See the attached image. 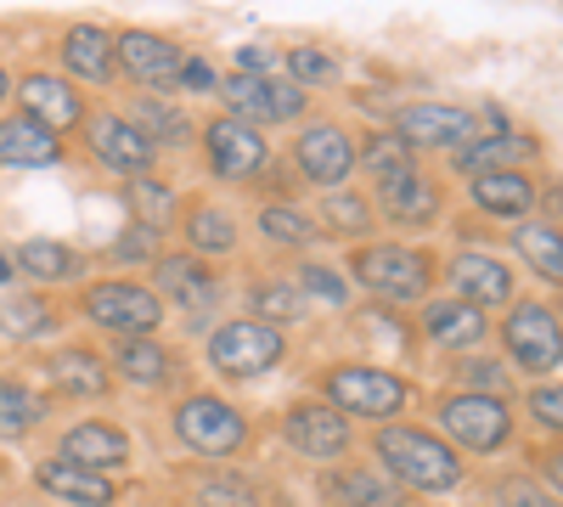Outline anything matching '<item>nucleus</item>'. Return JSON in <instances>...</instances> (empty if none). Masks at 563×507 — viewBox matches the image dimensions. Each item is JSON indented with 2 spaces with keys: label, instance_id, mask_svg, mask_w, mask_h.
<instances>
[{
  "label": "nucleus",
  "instance_id": "nucleus-32",
  "mask_svg": "<svg viewBox=\"0 0 563 507\" xmlns=\"http://www.w3.org/2000/svg\"><path fill=\"white\" fill-rule=\"evenodd\" d=\"M108 366H113V378H124L135 389H169L180 373V355L158 339H119Z\"/></svg>",
  "mask_w": 563,
  "mask_h": 507
},
{
  "label": "nucleus",
  "instance_id": "nucleus-10",
  "mask_svg": "<svg viewBox=\"0 0 563 507\" xmlns=\"http://www.w3.org/2000/svg\"><path fill=\"white\" fill-rule=\"evenodd\" d=\"M389 135L406 153H462L479 142V119L462 102H400L389 113Z\"/></svg>",
  "mask_w": 563,
  "mask_h": 507
},
{
  "label": "nucleus",
  "instance_id": "nucleus-12",
  "mask_svg": "<svg viewBox=\"0 0 563 507\" xmlns=\"http://www.w3.org/2000/svg\"><path fill=\"white\" fill-rule=\"evenodd\" d=\"M282 440H288L294 456H305V463H316V469H339L355 451V429L321 395H305V400H294L288 411H282Z\"/></svg>",
  "mask_w": 563,
  "mask_h": 507
},
{
  "label": "nucleus",
  "instance_id": "nucleus-26",
  "mask_svg": "<svg viewBox=\"0 0 563 507\" xmlns=\"http://www.w3.org/2000/svg\"><path fill=\"white\" fill-rule=\"evenodd\" d=\"M12 271L23 276V283H34V288H74V283H85L90 260H85L74 243H57V238H29V243H18V249H12Z\"/></svg>",
  "mask_w": 563,
  "mask_h": 507
},
{
  "label": "nucleus",
  "instance_id": "nucleus-15",
  "mask_svg": "<svg viewBox=\"0 0 563 507\" xmlns=\"http://www.w3.org/2000/svg\"><path fill=\"white\" fill-rule=\"evenodd\" d=\"M294 169H299L305 187H321V192L350 187V175H355V135L339 119L305 124L299 142H294Z\"/></svg>",
  "mask_w": 563,
  "mask_h": 507
},
{
  "label": "nucleus",
  "instance_id": "nucleus-42",
  "mask_svg": "<svg viewBox=\"0 0 563 507\" xmlns=\"http://www.w3.org/2000/svg\"><path fill=\"white\" fill-rule=\"evenodd\" d=\"M282 79L288 85H299L305 97L310 90H327V85H339V63H333V52H321V45H294V52H282Z\"/></svg>",
  "mask_w": 563,
  "mask_h": 507
},
{
  "label": "nucleus",
  "instance_id": "nucleus-40",
  "mask_svg": "<svg viewBox=\"0 0 563 507\" xmlns=\"http://www.w3.org/2000/svg\"><path fill=\"white\" fill-rule=\"evenodd\" d=\"M40 423H45V400L18 378H0V445L29 440Z\"/></svg>",
  "mask_w": 563,
  "mask_h": 507
},
{
  "label": "nucleus",
  "instance_id": "nucleus-13",
  "mask_svg": "<svg viewBox=\"0 0 563 507\" xmlns=\"http://www.w3.org/2000/svg\"><path fill=\"white\" fill-rule=\"evenodd\" d=\"M198 142H203V164L214 180H225V187H254V180L271 169V142L243 124V119H225L214 113L203 130H198Z\"/></svg>",
  "mask_w": 563,
  "mask_h": 507
},
{
  "label": "nucleus",
  "instance_id": "nucleus-30",
  "mask_svg": "<svg viewBox=\"0 0 563 507\" xmlns=\"http://www.w3.org/2000/svg\"><path fill=\"white\" fill-rule=\"evenodd\" d=\"M541 153V142L536 135H525V130H490V135H479V142H467L462 153H451V164H456V175H496V169H525L530 158Z\"/></svg>",
  "mask_w": 563,
  "mask_h": 507
},
{
  "label": "nucleus",
  "instance_id": "nucleus-44",
  "mask_svg": "<svg viewBox=\"0 0 563 507\" xmlns=\"http://www.w3.org/2000/svg\"><path fill=\"white\" fill-rule=\"evenodd\" d=\"M525 418H530L547 440H558V429H563V389H558V378H541V384L525 389Z\"/></svg>",
  "mask_w": 563,
  "mask_h": 507
},
{
  "label": "nucleus",
  "instance_id": "nucleus-31",
  "mask_svg": "<svg viewBox=\"0 0 563 507\" xmlns=\"http://www.w3.org/2000/svg\"><path fill=\"white\" fill-rule=\"evenodd\" d=\"M321 232L316 238H339V243H372L378 232V214H372V198L361 187H339V192H321L316 198V214H310Z\"/></svg>",
  "mask_w": 563,
  "mask_h": 507
},
{
  "label": "nucleus",
  "instance_id": "nucleus-34",
  "mask_svg": "<svg viewBox=\"0 0 563 507\" xmlns=\"http://www.w3.org/2000/svg\"><path fill=\"white\" fill-rule=\"evenodd\" d=\"M507 238H512L519 260L541 276L547 288H558V283H563V238H558V225H552V220H519Z\"/></svg>",
  "mask_w": 563,
  "mask_h": 507
},
{
  "label": "nucleus",
  "instance_id": "nucleus-6",
  "mask_svg": "<svg viewBox=\"0 0 563 507\" xmlns=\"http://www.w3.org/2000/svg\"><path fill=\"white\" fill-rule=\"evenodd\" d=\"M203 361H209L214 378L249 384V378H265L288 361V333L265 328V321H254V316H225L203 333Z\"/></svg>",
  "mask_w": 563,
  "mask_h": 507
},
{
  "label": "nucleus",
  "instance_id": "nucleus-38",
  "mask_svg": "<svg viewBox=\"0 0 563 507\" xmlns=\"http://www.w3.org/2000/svg\"><path fill=\"white\" fill-rule=\"evenodd\" d=\"M355 169H366L372 187H389V180H400V175L417 169V153H406L389 130H366L361 142H355Z\"/></svg>",
  "mask_w": 563,
  "mask_h": 507
},
{
  "label": "nucleus",
  "instance_id": "nucleus-43",
  "mask_svg": "<svg viewBox=\"0 0 563 507\" xmlns=\"http://www.w3.org/2000/svg\"><path fill=\"white\" fill-rule=\"evenodd\" d=\"M254 502H260V491L243 474H209L192 485V502L186 507H254Z\"/></svg>",
  "mask_w": 563,
  "mask_h": 507
},
{
  "label": "nucleus",
  "instance_id": "nucleus-33",
  "mask_svg": "<svg viewBox=\"0 0 563 507\" xmlns=\"http://www.w3.org/2000/svg\"><path fill=\"white\" fill-rule=\"evenodd\" d=\"M124 203H130L135 225H147V232H158V238L180 220V187H169L164 175H135V180H124Z\"/></svg>",
  "mask_w": 563,
  "mask_h": 507
},
{
  "label": "nucleus",
  "instance_id": "nucleus-24",
  "mask_svg": "<svg viewBox=\"0 0 563 507\" xmlns=\"http://www.w3.org/2000/svg\"><path fill=\"white\" fill-rule=\"evenodd\" d=\"M57 63H63V79L68 85H113L119 68H113V29L102 23H68L63 40H57Z\"/></svg>",
  "mask_w": 563,
  "mask_h": 507
},
{
  "label": "nucleus",
  "instance_id": "nucleus-1",
  "mask_svg": "<svg viewBox=\"0 0 563 507\" xmlns=\"http://www.w3.org/2000/svg\"><path fill=\"white\" fill-rule=\"evenodd\" d=\"M372 456H378V474L400 485L406 496H451L467 480V456L451 451L434 429L406 423V418L372 434Z\"/></svg>",
  "mask_w": 563,
  "mask_h": 507
},
{
  "label": "nucleus",
  "instance_id": "nucleus-5",
  "mask_svg": "<svg viewBox=\"0 0 563 507\" xmlns=\"http://www.w3.org/2000/svg\"><path fill=\"white\" fill-rule=\"evenodd\" d=\"M434 434L451 451H474V456H496L519 434V411L507 395H474V389H445L434 400Z\"/></svg>",
  "mask_w": 563,
  "mask_h": 507
},
{
  "label": "nucleus",
  "instance_id": "nucleus-18",
  "mask_svg": "<svg viewBox=\"0 0 563 507\" xmlns=\"http://www.w3.org/2000/svg\"><path fill=\"white\" fill-rule=\"evenodd\" d=\"M12 102H18V113H29L52 135H68L90 119V102L79 97V85H68L63 74H45V68H29L12 79Z\"/></svg>",
  "mask_w": 563,
  "mask_h": 507
},
{
  "label": "nucleus",
  "instance_id": "nucleus-22",
  "mask_svg": "<svg viewBox=\"0 0 563 507\" xmlns=\"http://www.w3.org/2000/svg\"><path fill=\"white\" fill-rule=\"evenodd\" d=\"M417 333L429 339L434 350L462 355V350H479V344L490 339V321H485L474 305L451 299V294H429V299L417 305Z\"/></svg>",
  "mask_w": 563,
  "mask_h": 507
},
{
  "label": "nucleus",
  "instance_id": "nucleus-45",
  "mask_svg": "<svg viewBox=\"0 0 563 507\" xmlns=\"http://www.w3.org/2000/svg\"><path fill=\"white\" fill-rule=\"evenodd\" d=\"M456 389H474V395H507V366L490 361V355H462L451 366Z\"/></svg>",
  "mask_w": 563,
  "mask_h": 507
},
{
  "label": "nucleus",
  "instance_id": "nucleus-52",
  "mask_svg": "<svg viewBox=\"0 0 563 507\" xmlns=\"http://www.w3.org/2000/svg\"><path fill=\"white\" fill-rule=\"evenodd\" d=\"M175 507H186V502H175Z\"/></svg>",
  "mask_w": 563,
  "mask_h": 507
},
{
  "label": "nucleus",
  "instance_id": "nucleus-49",
  "mask_svg": "<svg viewBox=\"0 0 563 507\" xmlns=\"http://www.w3.org/2000/svg\"><path fill=\"white\" fill-rule=\"evenodd\" d=\"M238 74H243V79L282 74V52H265V45H243V52H238Z\"/></svg>",
  "mask_w": 563,
  "mask_h": 507
},
{
  "label": "nucleus",
  "instance_id": "nucleus-27",
  "mask_svg": "<svg viewBox=\"0 0 563 507\" xmlns=\"http://www.w3.org/2000/svg\"><path fill=\"white\" fill-rule=\"evenodd\" d=\"M34 485L52 496V502H63V507H119V480L90 474L79 463H63V456L34 463Z\"/></svg>",
  "mask_w": 563,
  "mask_h": 507
},
{
  "label": "nucleus",
  "instance_id": "nucleus-41",
  "mask_svg": "<svg viewBox=\"0 0 563 507\" xmlns=\"http://www.w3.org/2000/svg\"><path fill=\"white\" fill-rule=\"evenodd\" d=\"M288 283L299 288V299H305V305H321V310H344V305H350V294H355L333 265H316V260H299V271L288 276Z\"/></svg>",
  "mask_w": 563,
  "mask_h": 507
},
{
  "label": "nucleus",
  "instance_id": "nucleus-3",
  "mask_svg": "<svg viewBox=\"0 0 563 507\" xmlns=\"http://www.w3.org/2000/svg\"><path fill=\"white\" fill-rule=\"evenodd\" d=\"M344 283L372 294L389 310H406V305H422L434 294L440 260L429 249H417V243H378V238H372V243L350 249V276H344Z\"/></svg>",
  "mask_w": 563,
  "mask_h": 507
},
{
  "label": "nucleus",
  "instance_id": "nucleus-47",
  "mask_svg": "<svg viewBox=\"0 0 563 507\" xmlns=\"http://www.w3.org/2000/svg\"><path fill=\"white\" fill-rule=\"evenodd\" d=\"M496 502L501 507H558V491H541L530 480H501L496 485Z\"/></svg>",
  "mask_w": 563,
  "mask_h": 507
},
{
  "label": "nucleus",
  "instance_id": "nucleus-46",
  "mask_svg": "<svg viewBox=\"0 0 563 507\" xmlns=\"http://www.w3.org/2000/svg\"><path fill=\"white\" fill-rule=\"evenodd\" d=\"M158 254H164V238L147 232V225H124V232L108 243V260L113 265H153Z\"/></svg>",
  "mask_w": 563,
  "mask_h": 507
},
{
  "label": "nucleus",
  "instance_id": "nucleus-51",
  "mask_svg": "<svg viewBox=\"0 0 563 507\" xmlns=\"http://www.w3.org/2000/svg\"><path fill=\"white\" fill-rule=\"evenodd\" d=\"M7 283H18V271H12V254L0 249V288H7Z\"/></svg>",
  "mask_w": 563,
  "mask_h": 507
},
{
  "label": "nucleus",
  "instance_id": "nucleus-39",
  "mask_svg": "<svg viewBox=\"0 0 563 507\" xmlns=\"http://www.w3.org/2000/svg\"><path fill=\"white\" fill-rule=\"evenodd\" d=\"M249 305H254V321H265V328H276V333H288V328H299L305 321V299H299V288L288 283V276H260V283L249 288Z\"/></svg>",
  "mask_w": 563,
  "mask_h": 507
},
{
  "label": "nucleus",
  "instance_id": "nucleus-25",
  "mask_svg": "<svg viewBox=\"0 0 563 507\" xmlns=\"http://www.w3.org/2000/svg\"><path fill=\"white\" fill-rule=\"evenodd\" d=\"M68 158V142L34 124L29 113H0V169H57Z\"/></svg>",
  "mask_w": 563,
  "mask_h": 507
},
{
  "label": "nucleus",
  "instance_id": "nucleus-37",
  "mask_svg": "<svg viewBox=\"0 0 563 507\" xmlns=\"http://www.w3.org/2000/svg\"><path fill=\"white\" fill-rule=\"evenodd\" d=\"M63 328V310L45 299V294H18V299H0V333L12 344H40L45 333Z\"/></svg>",
  "mask_w": 563,
  "mask_h": 507
},
{
  "label": "nucleus",
  "instance_id": "nucleus-14",
  "mask_svg": "<svg viewBox=\"0 0 563 507\" xmlns=\"http://www.w3.org/2000/svg\"><path fill=\"white\" fill-rule=\"evenodd\" d=\"M79 142H85V153L97 158L102 169H113V175H124V180L153 175V164H158V147H153L124 113H113V108L90 113V119L79 124Z\"/></svg>",
  "mask_w": 563,
  "mask_h": 507
},
{
  "label": "nucleus",
  "instance_id": "nucleus-8",
  "mask_svg": "<svg viewBox=\"0 0 563 507\" xmlns=\"http://www.w3.org/2000/svg\"><path fill=\"white\" fill-rule=\"evenodd\" d=\"M79 316L90 321V328H102L113 339H158L164 328V305L147 283H130V276H108V283H90L79 288Z\"/></svg>",
  "mask_w": 563,
  "mask_h": 507
},
{
  "label": "nucleus",
  "instance_id": "nucleus-19",
  "mask_svg": "<svg viewBox=\"0 0 563 507\" xmlns=\"http://www.w3.org/2000/svg\"><path fill=\"white\" fill-rule=\"evenodd\" d=\"M57 456H63V463L90 469V474L119 480V474L135 463V445H130V434H124L119 423H108V418H79V423H68V429L57 434Z\"/></svg>",
  "mask_w": 563,
  "mask_h": 507
},
{
  "label": "nucleus",
  "instance_id": "nucleus-23",
  "mask_svg": "<svg viewBox=\"0 0 563 507\" xmlns=\"http://www.w3.org/2000/svg\"><path fill=\"white\" fill-rule=\"evenodd\" d=\"M175 225H180L186 254L203 260V265L231 260V254H238V243H243L238 214H231L225 203H214V198H192V203H180V220H175Z\"/></svg>",
  "mask_w": 563,
  "mask_h": 507
},
{
  "label": "nucleus",
  "instance_id": "nucleus-28",
  "mask_svg": "<svg viewBox=\"0 0 563 507\" xmlns=\"http://www.w3.org/2000/svg\"><path fill=\"white\" fill-rule=\"evenodd\" d=\"M467 203L485 220H530V209L541 203V187L530 169H496V175L467 180Z\"/></svg>",
  "mask_w": 563,
  "mask_h": 507
},
{
  "label": "nucleus",
  "instance_id": "nucleus-7",
  "mask_svg": "<svg viewBox=\"0 0 563 507\" xmlns=\"http://www.w3.org/2000/svg\"><path fill=\"white\" fill-rule=\"evenodd\" d=\"M153 294H158V305L169 310H180V328L186 333H209L214 321H220V305H225V276L214 271V265H203V260H192V254H158L153 260V283H147Z\"/></svg>",
  "mask_w": 563,
  "mask_h": 507
},
{
  "label": "nucleus",
  "instance_id": "nucleus-21",
  "mask_svg": "<svg viewBox=\"0 0 563 507\" xmlns=\"http://www.w3.org/2000/svg\"><path fill=\"white\" fill-rule=\"evenodd\" d=\"M40 378H45V389L63 395V400H108L113 395V366H108V355H97L90 344L52 350L45 366H40Z\"/></svg>",
  "mask_w": 563,
  "mask_h": 507
},
{
  "label": "nucleus",
  "instance_id": "nucleus-35",
  "mask_svg": "<svg viewBox=\"0 0 563 507\" xmlns=\"http://www.w3.org/2000/svg\"><path fill=\"white\" fill-rule=\"evenodd\" d=\"M141 135H147V142L164 153V147H186V142H192V119H186L180 113V102H169V97H135V108L124 113Z\"/></svg>",
  "mask_w": 563,
  "mask_h": 507
},
{
  "label": "nucleus",
  "instance_id": "nucleus-16",
  "mask_svg": "<svg viewBox=\"0 0 563 507\" xmlns=\"http://www.w3.org/2000/svg\"><path fill=\"white\" fill-rule=\"evenodd\" d=\"M445 288H451V299H462V305H474L479 316H490V310L512 305L519 276H512V265L496 249H462L445 265Z\"/></svg>",
  "mask_w": 563,
  "mask_h": 507
},
{
  "label": "nucleus",
  "instance_id": "nucleus-2",
  "mask_svg": "<svg viewBox=\"0 0 563 507\" xmlns=\"http://www.w3.org/2000/svg\"><path fill=\"white\" fill-rule=\"evenodd\" d=\"M321 400L339 411L344 423H400L411 400H417V384L395 366H378V361H333L321 373Z\"/></svg>",
  "mask_w": 563,
  "mask_h": 507
},
{
  "label": "nucleus",
  "instance_id": "nucleus-11",
  "mask_svg": "<svg viewBox=\"0 0 563 507\" xmlns=\"http://www.w3.org/2000/svg\"><path fill=\"white\" fill-rule=\"evenodd\" d=\"M214 97L225 102V119H243L254 124L260 135L276 130V124H299L310 113V97L299 85H288L282 74H265V79H243V74H231L214 85Z\"/></svg>",
  "mask_w": 563,
  "mask_h": 507
},
{
  "label": "nucleus",
  "instance_id": "nucleus-29",
  "mask_svg": "<svg viewBox=\"0 0 563 507\" xmlns=\"http://www.w3.org/2000/svg\"><path fill=\"white\" fill-rule=\"evenodd\" d=\"M321 496H327V507H411V496L400 485H389L378 469H361V463L327 469Z\"/></svg>",
  "mask_w": 563,
  "mask_h": 507
},
{
  "label": "nucleus",
  "instance_id": "nucleus-9",
  "mask_svg": "<svg viewBox=\"0 0 563 507\" xmlns=\"http://www.w3.org/2000/svg\"><path fill=\"white\" fill-rule=\"evenodd\" d=\"M501 366H519L536 384L558 378V361H563V321L558 305L547 299H512L501 316Z\"/></svg>",
  "mask_w": 563,
  "mask_h": 507
},
{
  "label": "nucleus",
  "instance_id": "nucleus-50",
  "mask_svg": "<svg viewBox=\"0 0 563 507\" xmlns=\"http://www.w3.org/2000/svg\"><path fill=\"white\" fill-rule=\"evenodd\" d=\"M12 79H18V74H12L7 63H0V108H7V102H12Z\"/></svg>",
  "mask_w": 563,
  "mask_h": 507
},
{
  "label": "nucleus",
  "instance_id": "nucleus-48",
  "mask_svg": "<svg viewBox=\"0 0 563 507\" xmlns=\"http://www.w3.org/2000/svg\"><path fill=\"white\" fill-rule=\"evenodd\" d=\"M220 85V74L198 57V52H186V63H180V79H175V90L180 97H209V90Z\"/></svg>",
  "mask_w": 563,
  "mask_h": 507
},
{
  "label": "nucleus",
  "instance_id": "nucleus-4",
  "mask_svg": "<svg viewBox=\"0 0 563 507\" xmlns=\"http://www.w3.org/2000/svg\"><path fill=\"white\" fill-rule=\"evenodd\" d=\"M169 429L175 440L198 456V463H238V456L254 445V423H249V411L238 400H225L214 389H192V395H180L169 406Z\"/></svg>",
  "mask_w": 563,
  "mask_h": 507
},
{
  "label": "nucleus",
  "instance_id": "nucleus-20",
  "mask_svg": "<svg viewBox=\"0 0 563 507\" xmlns=\"http://www.w3.org/2000/svg\"><path fill=\"white\" fill-rule=\"evenodd\" d=\"M372 214L389 220L395 232H422V225H434L445 214V192L434 175L411 169V175L389 180V187H372Z\"/></svg>",
  "mask_w": 563,
  "mask_h": 507
},
{
  "label": "nucleus",
  "instance_id": "nucleus-36",
  "mask_svg": "<svg viewBox=\"0 0 563 507\" xmlns=\"http://www.w3.org/2000/svg\"><path fill=\"white\" fill-rule=\"evenodd\" d=\"M254 232H260V243L265 249H288V254H305L310 243H316V220L288 198V203H260V214H254Z\"/></svg>",
  "mask_w": 563,
  "mask_h": 507
},
{
  "label": "nucleus",
  "instance_id": "nucleus-17",
  "mask_svg": "<svg viewBox=\"0 0 563 507\" xmlns=\"http://www.w3.org/2000/svg\"><path fill=\"white\" fill-rule=\"evenodd\" d=\"M180 63H186V45L158 34V29H119L113 34V68L141 90H175Z\"/></svg>",
  "mask_w": 563,
  "mask_h": 507
}]
</instances>
